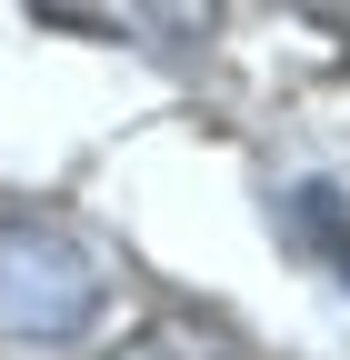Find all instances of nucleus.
I'll list each match as a JSON object with an SVG mask.
<instances>
[{
    "label": "nucleus",
    "mask_w": 350,
    "mask_h": 360,
    "mask_svg": "<svg viewBox=\"0 0 350 360\" xmlns=\"http://www.w3.org/2000/svg\"><path fill=\"white\" fill-rule=\"evenodd\" d=\"M110 360H240L221 330H200V321H141Z\"/></svg>",
    "instance_id": "20e7f679"
},
{
    "label": "nucleus",
    "mask_w": 350,
    "mask_h": 360,
    "mask_svg": "<svg viewBox=\"0 0 350 360\" xmlns=\"http://www.w3.org/2000/svg\"><path fill=\"white\" fill-rule=\"evenodd\" d=\"M110 300L101 250L70 231V220H0V340H80Z\"/></svg>",
    "instance_id": "f257e3e1"
},
{
    "label": "nucleus",
    "mask_w": 350,
    "mask_h": 360,
    "mask_svg": "<svg viewBox=\"0 0 350 360\" xmlns=\"http://www.w3.org/2000/svg\"><path fill=\"white\" fill-rule=\"evenodd\" d=\"M130 20H141L160 51H210L221 40V0H120Z\"/></svg>",
    "instance_id": "7ed1b4c3"
},
{
    "label": "nucleus",
    "mask_w": 350,
    "mask_h": 360,
    "mask_svg": "<svg viewBox=\"0 0 350 360\" xmlns=\"http://www.w3.org/2000/svg\"><path fill=\"white\" fill-rule=\"evenodd\" d=\"M271 220H280V240H290L300 260H320V270H330V281L350 290V200L330 191V180H290V191H280V210H271Z\"/></svg>",
    "instance_id": "f03ea898"
}]
</instances>
